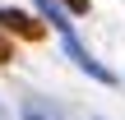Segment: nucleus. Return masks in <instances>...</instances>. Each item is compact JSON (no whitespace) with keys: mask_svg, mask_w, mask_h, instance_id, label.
Masks as SVG:
<instances>
[{"mask_svg":"<svg viewBox=\"0 0 125 120\" xmlns=\"http://www.w3.org/2000/svg\"><path fill=\"white\" fill-rule=\"evenodd\" d=\"M37 14H42V18H46V23H51L56 32H70V18H65V9H60V5L42 0V5H37Z\"/></svg>","mask_w":125,"mask_h":120,"instance_id":"20e7f679","label":"nucleus"},{"mask_svg":"<svg viewBox=\"0 0 125 120\" xmlns=\"http://www.w3.org/2000/svg\"><path fill=\"white\" fill-rule=\"evenodd\" d=\"M9 60H14V46H9V42L0 37V65H9Z\"/></svg>","mask_w":125,"mask_h":120,"instance_id":"423d86ee","label":"nucleus"},{"mask_svg":"<svg viewBox=\"0 0 125 120\" xmlns=\"http://www.w3.org/2000/svg\"><path fill=\"white\" fill-rule=\"evenodd\" d=\"M23 120H65V111L46 97H23Z\"/></svg>","mask_w":125,"mask_h":120,"instance_id":"7ed1b4c3","label":"nucleus"},{"mask_svg":"<svg viewBox=\"0 0 125 120\" xmlns=\"http://www.w3.org/2000/svg\"><path fill=\"white\" fill-rule=\"evenodd\" d=\"M60 46H65V55H70V60H74V65H79L83 74H93L97 83H116V74H111L107 65H97V60L88 55V46H83V42L74 37V28H70V32H60Z\"/></svg>","mask_w":125,"mask_h":120,"instance_id":"f257e3e1","label":"nucleus"},{"mask_svg":"<svg viewBox=\"0 0 125 120\" xmlns=\"http://www.w3.org/2000/svg\"><path fill=\"white\" fill-rule=\"evenodd\" d=\"M0 28H9V32H19V37H28V42H37L46 28L32 18V14H23V9H0Z\"/></svg>","mask_w":125,"mask_h":120,"instance_id":"f03ea898","label":"nucleus"},{"mask_svg":"<svg viewBox=\"0 0 125 120\" xmlns=\"http://www.w3.org/2000/svg\"><path fill=\"white\" fill-rule=\"evenodd\" d=\"M60 5H65L70 14H88V0H60Z\"/></svg>","mask_w":125,"mask_h":120,"instance_id":"39448f33","label":"nucleus"},{"mask_svg":"<svg viewBox=\"0 0 125 120\" xmlns=\"http://www.w3.org/2000/svg\"><path fill=\"white\" fill-rule=\"evenodd\" d=\"M0 120H14V116H9V111H5V102H0Z\"/></svg>","mask_w":125,"mask_h":120,"instance_id":"0eeeda50","label":"nucleus"}]
</instances>
